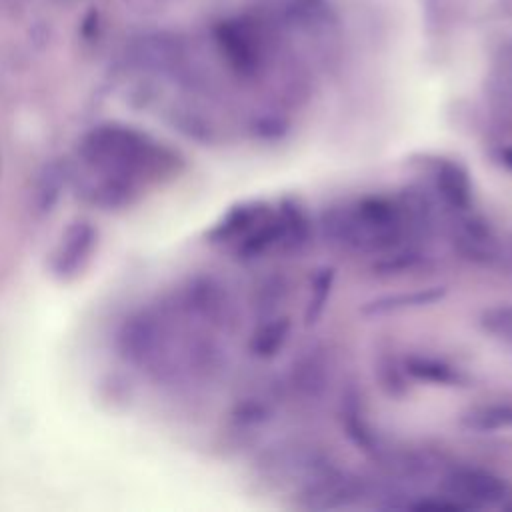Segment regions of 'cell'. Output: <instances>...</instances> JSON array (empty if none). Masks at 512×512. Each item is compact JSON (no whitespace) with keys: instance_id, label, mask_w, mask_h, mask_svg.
<instances>
[{"instance_id":"1","label":"cell","mask_w":512,"mask_h":512,"mask_svg":"<svg viewBox=\"0 0 512 512\" xmlns=\"http://www.w3.org/2000/svg\"><path fill=\"white\" fill-rule=\"evenodd\" d=\"M178 166V154L160 140L134 126L108 122L80 140L72 180L86 202L122 208L136 202L146 186L176 174Z\"/></svg>"},{"instance_id":"2","label":"cell","mask_w":512,"mask_h":512,"mask_svg":"<svg viewBox=\"0 0 512 512\" xmlns=\"http://www.w3.org/2000/svg\"><path fill=\"white\" fill-rule=\"evenodd\" d=\"M324 240L348 254L386 256L416 240L400 196H362L320 216Z\"/></svg>"},{"instance_id":"3","label":"cell","mask_w":512,"mask_h":512,"mask_svg":"<svg viewBox=\"0 0 512 512\" xmlns=\"http://www.w3.org/2000/svg\"><path fill=\"white\" fill-rule=\"evenodd\" d=\"M256 476L276 488L300 490L334 464L326 444L310 436H288L266 446L256 458Z\"/></svg>"},{"instance_id":"4","label":"cell","mask_w":512,"mask_h":512,"mask_svg":"<svg viewBox=\"0 0 512 512\" xmlns=\"http://www.w3.org/2000/svg\"><path fill=\"white\" fill-rule=\"evenodd\" d=\"M312 222L296 200L268 208L262 220L234 246L240 260L252 262L272 254L300 252L310 242Z\"/></svg>"},{"instance_id":"5","label":"cell","mask_w":512,"mask_h":512,"mask_svg":"<svg viewBox=\"0 0 512 512\" xmlns=\"http://www.w3.org/2000/svg\"><path fill=\"white\" fill-rule=\"evenodd\" d=\"M192 322L220 334H232L240 326V302L232 286L210 274L190 278L172 300Z\"/></svg>"},{"instance_id":"6","label":"cell","mask_w":512,"mask_h":512,"mask_svg":"<svg viewBox=\"0 0 512 512\" xmlns=\"http://www.w3.org/2000/svg\"><path fill=\"white\" fill-rule=\"evenodd\" d=\"M510 494L512 488L502 476L480 466H452L438 478V498L450 510L498 508Z\"/></svg>"},{"instance_id":"7","label":"cell","mask_w":512,"mask_h":512,"mask_svg":"<svg viewBox=\"0 0 512 512\" xmlns=\"http://www.w3.org/2000/svg\"><path fill=\"white\" fill-rule=\"evenodd\" d=\"M336 378V354L328 344L304 348L284 376V392L302 404L320 402Z\"/></svg>"},{"instance_id":"8","label":"cell","mask_w":512,"mask_h":512,"mask_svg":"<svg viewBox=\"0 0 512 512\" xmlns=\"http://www.w3.org/2000/svg\"><path fill=\"white\" fill-rule=\"evenodd\" d=\"M444 230L450 234L454 250L474 264L500 262L502 240L494 226L482 216L468 212H452L446 216Z\"/></svg>"},{"instance_id":"9","label":"cell","mask_w":512,"mask_h":512,"mask_svg":"<svg viewBox=\"0 0 512 512\" xmlns=\"http://www.w3.org/2000/svg\"><path fill=\"white\" fill-rule=\"evenodd\" d=\"M286 398L282 380H256L232 406L230 424L238 432H260L276 420Z\"/></svg>"},{"instance_id":"10","label":"cell","mask_w":512,"mask_h":512,"mask_svg":"<svg viewBox=\"0 0 512 512\" xmlns=\"http://www.w3.org/2000/svg\"><path fill=\"white\" fill-rule=\"evenodd\" d=\"M430 192L448 214L474 210V184L460 162L436 160L430 170Z\"/></svg>"},{"instance_id":"11","label":"cell","mask_w":512,"mask_h":512,"mask_svg":"<svg viewBox=\"0 0 512 512\" xmlns=\"http://www.w3.org/2000/svg\"><path fill=\"white\" fill-rule=\"evenodd\" d=\"M98 234L94 226L86 220L72 222L58 240L52 254V272L58 278H74L78 276L86 264L90 262L96 248Z\"/></svg>"},{"instance_id":"12","label":"cell","mask_w":512,"mask_h":512,"mask_svg":"<svg viewBox=\"0 0 512 512\" xmlns=\"http://www.w3.org/2000/svg\"><path fill=\"white\" fill-rule=\"evenodd\" d=\"M268 204L264 202H244L230 208L210 230L208 238L214 244L236 246L268 212Z\"/></svg>"},{"instance_id":"13","label":"cell","mask_w":512,"mask_h":512,"mask_svg":"<svg viewBox=\"0 0 512 512\" xmlns=\"http://www.w3.org/2000/svg\"><path fill=\"white\" fill-rule=\"evenodd\" d=\"M294 290V282L292 276L284 270H270L266 274H262L252 290V310L256 314V318H266V316H274L280 314V310L284 308V304L290 300Z\"/></svg>"},{"instance_id":"14","label":"cell","mask_w":512,"mask_h":512,"mask_svg":"<svg viewBox=\"0 0 512 512\" xmlns=\"http://www.w3.org/2000/svg\"><path fill=\"white\" fill-rule=\"evenodd\" d=\"M404 372L420 382H428L434 386H466L468 382V374L464 368L438 358V356H422V354H414L408 356L404 360Z\"/></svg>"},{"instance_id":"15","label":"cell","mask_w":512,"mask_h":512,"mask_svg":"<svg viewBox=\"0 0 512 512\" xmlns=\"http://www.w3.org/2000/svg\"><path fill=\"white\" fill-rule=\"evenodd\" d=\"M460 426L474 434L512 430V400H486L472 404L460 414Z\"/></svg>"},{"instance_id":"16","label":"cell","mask_w":512,"mask_h":512,"mask_svg":"<svg viewBox=\"0 0 512 512\" xmlns=\"http://www.w3.org/2000/svg\"><path fill=\"white\" fill-rule=\"evenodd\" d=\"M290 334H292V320L286 314L280 312L274 316H266L258 320L250 336L248 348L252 356L260 360H270L284 350V346L290 340Z\"/></svg>"},{"instance_id":"17","label":"cell","mask_w":512,"mask_h":512,"mask_svg":"<svg viewBox=\"0 0 512 512\" xmlns=\"http://www.w3.org/2000/svg\"><path fill=\"white\" fill-rule=\"evenodd\" d=\"M488 98L496 118L512 124V48H506L494 66Z\"/></svg>"},{"instance_id":"18","label":"cell","mask_w":512,"mask_h":512,"mask_svg":"<svg viewBox=\"0 0 512 512\" xmlns=\"http://www.w3.org/2000/svg\"><path fill=\"white\" fill-rule=\"evenodd\" d=\"M360 394L350 388L344 398H342V406H340V416H342V426L346 428V434L350 436V440L358 446H362L364 450H376V436L370 428V422L366 418L364 412V404L360 402Z\"/></svg>"},{"instance_id":"19","label":"cell","mask_w":512,"mask_h":512,"mask_svg":"<svg viewBox=\"0 0 512 512\" xmlns=\"http://www.w3.org/2000/svg\"><path fill=\"white\" fill-rule=\"evenodd\" d=\"M478 326L490 340L512 350V302L486 306L478 316Z\"/></svg>"},{"instance_id":"20","label":"cell","mask_w":512,"mask_h":512,"mask_svg":"<svg viewBox=\"0 0 512 512\" xmlns=\"http://www.w3.org/2000/svg\"><path fill=\"white\" fill-rule=\"evenodd\" d=\"M442 296H444V290L438 286L426 288L420 292H410V294H394L390 298H378V300L370 302L364 308V314H386V312H396V310H404L410 306L432 304V302L440 300Z\"/></svg>"},{"instance_id":"21","label":"cell","mask_w":512,"mask_h":512,"mask_svg":"<svg viewBox=\"0 0 512 512\" xmlns=\"http://www.w3.org/2000/svg\"><path fill=\"white\" fill-rule=\"evenodd\" d=\"M334 280H336V274L332 268H320L314 274L312 284H310V296H308L306 310H304V320L308 326L314 324L324 314V308H326L328 298L334 288Z\"/></svg>"},{"instance_id":"22","label":"cell","mask_w":512,"mask_h":512,"mask_svg":"<svg viewBox=\"0 0 512 512\" xmlns=\"http://www.w3.org/2000/svg\"><path fill=\"white\" fill-rule=\"evenodd\" d=\"M500 264L506 266V270L512 274V232L506 240H502V254H500Z\"/></svg>"},{"instance_id":"23","label":"cell","mask_w":512,"mask_h":512,"mask_svg":"<svg viewBox=\"0 0 512 512\" xmlns=\"http://www.w3.org/2000/svg\"><path fill=\"white\" fill-rule=\"evenodd\" d=\"M500 160L512 172V146H506V148L500 150Z\"/></svg>"}]
</instances>
